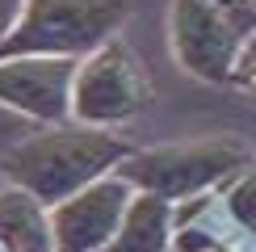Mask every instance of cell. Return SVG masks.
Masks as SVG:
<instances>
[{"mask_svg":"<svg viewBox=\"0 0 256 252\" xmlns=\"http://www.w3.org/2000/svg\"><path fill=\"white\" fill-rule=\"evenodd\" d=\"M134 147L114 130H97V126H80V122H55V126H38L30 139H21L17 147H8L0 172L8 185L26 189L34 202L42 206H59L72 194L88 189L92 181L118 172V164L130 156Z\"/></svg>","mask_w":256,"mask_h":252,"instance_id":"1","label":"cell"},{"mask_svg":"<svg viewBox=\"0 0 256 252\" xmlns=\"http://www.w3.org/2000/svg\"><path fill=\"white\" fill-rule=\"evenodd\" d=\"M126 0H21L13 30L0 42V59H84L122 34Z\"/></svg>","mask_w":256,"mask_h":252,"instance_id":"2","label":"cell"},{"mask_svg":"<svg viewBox=\"0 0 256 252\" xmlns=\"http://www.w3.org/2000/svg\"><path fill=\"white\" fill-rule=\"evenodd\" d=\"M240 168H248L244 143L218 134V139L130 152L118 164V176L134 194H152V198H164L168 206H180L210 194V189H222Z\"/></svg>","mask_w":256,"mask_h":252,"instance_id":"3","label":"cell"},{"mask_svg":"<svg viewBox=\"0 0 256 252\" xmlns=\"http://www.w3.org/2000/svg\"><path fill=\"white\" fill-rule=\"evenodd\" d=\"M156 88L147 76L143 59L122 34L97 46L92 55L76 63V84H72V122L114 130V126L138 118L152 105Z\"/></svg>","mask_w":256,"mask_h":252,"instance_id":"4","label":"cell"},{"mask_svg":"<svg viewBox=\"0 0 256 252\" xmlns=\"http://www.w3.org/2000/svg\"><path fill=\"white\" fill-rule=\"evenodd\" d=\"M252 34L218 0H172V55L194 80L227 84Z\"/></svg>","mask_w":256,"mask_h":252,"instance_id":"5","label":"cell"},{"mask_svg":"<svg viewBox=\"0 0 256 252\" xmlns=\"http://www.w3.org/2000/svg\"><path fill=\"white\" fill-rule=\"evenodd\" d=\"M134 189L118 172L92 181L88 189L72 194L68 202L50 206V240L55 252H101L114 240Z\"/></svg>","mask_w":256,"mask_h":252,"instance_id":"6","label":"cell"},{"mask_svg":"<svg viewBox=\"0 0 256 252\" xmlns=\"http://www.w3.org/2000/svg\"><path fill=\"white\" fill-rule=\"evenodd\" d=\"M72 84H76V59H0V105L42 126L72 118Z\"/></svg>","mask_w":256,"mask_h":252,"instance_id":"7","label":"cell"},{"mask_svg":"<svg viewBox=\"0 0 256 252\" xmlns=\"http://www.w3.org/2000/svg\"><path fill=\"white\" fill-rule=\"evenodd\" d=\"M172 236H176L172 206L164 198L134 194L118 231H114V240L101 252H172Z\"/></svg>","mask_w":256,"mask_h":252,"instance_id":"8","label":"cell"},{"mask_svg":"<svg viewBox=\"0 0 256 252\" xmlns=\"http://www.w3.org/2000/svg\"><path fill=\"white\" fill-rule=\"evenodd\" d=\"M0 244L8 252H55L50 210L17 185L0 189Z\"/></svg>","mask_w":256,"mask_h":252,"instance_id":"9","label":"cell"},{"mask_svg":"<svg viewBox=\"0 0 256 252\" xmlns=\"http://www.w3.org/2000/svg\"><path fill=\"white\" fill-rule=\"evenodd\" d=\"M222 214H227V223L240 231V236L256 240V168H240L236 176H231L227 185H222V198H218Z\"/></svg>","mask_w":256,"mask_h":252,"instance_id":"10","label":"cell"},{"mask_svg":"<svg viewBox=\"0 0 256 252\" xmlns=\"http://www.w3.org/2000/svg\"><path fill=\"white\" fill-rule=\"evenodd\" d=\"M231 88H240L244 97H252L256 101V34L244 42V50H240V59H236V72H231Z\"/></svg>","mask_w":256,"mask_h":252,"instance_id":"11","label":"cell"},{"mask_svg":"<svg viewBox=\"0 0 256 252\" xmlns=\"http://www.w3.org/2000/svg\"><path fill=\"white\" fill-rule=\"evenodd\" d=\"M222 8H231V13H236L244 26H252L256 30V0H218Z\"/></svg>","mask_w":256,"mask_h":252,"instance_id":"12","label":"cell"},{"mask_svg":"<svg viewBox=\"0 0 256 252\" xmlns=\"http://www.w3.org/2000/svg\"><path fill=\"white\" fill-rule=\"evenodd\" d=\"M17 13H21V0H0V42H4V34L13 30Z\"/></svg>","mask_w":256,"mask_h":252,"instance_id":"13","label":"cell"},{"mask_svg":"<svg viewBox=\"0 0 256 252\" xmlns=\"http://www.w3.org/2000/svg\"><path fill=\"white\" fill-rule=\"evenodd\" d=\"M0 252H8V248H4V244H0Z\"/></svg>","mask_w":256,"mask_h":252,"instance_id":"14","label":"cell"}]
</instances>
